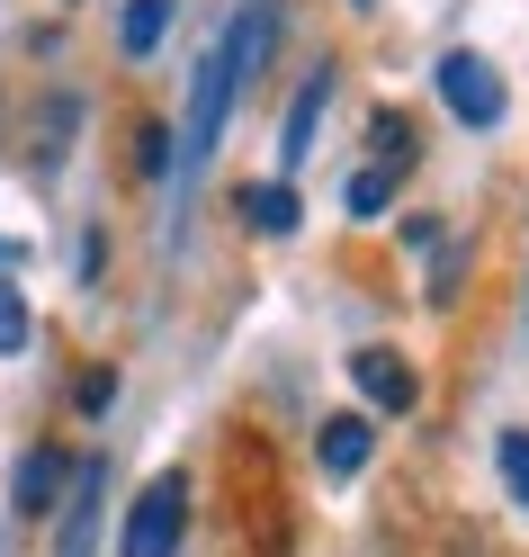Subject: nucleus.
Returning <instances> with one entry per match:
<instances>
[{
  "mask_svg": "<svg viewBox=\"0 0 529 557\" xmlns=\"http://www.w3.org/2000/svg\"><path fill=\"white\" fill-rule=\"evenodd\" d=\"M234 216H242V234H297V189L288 181H242L234 189Z\"/></svg>",
  "mask_w": 529,
  "mask_h": 557,
  "instance_id": "9",
  "label": "nucleus"
},
{
  "mask_svg": "<svg viewBox=\"0 0 529 557\" xmlns=\"http://www.w3.org/2000/svg\"><path fill=\"white\" fill-rule=\"evenodd\" d=\"M99 495H109V459H73V485H63V540L54 557H90L99 548Z\"/></svg>",
  "mask_w": 529,
  "mask_h": 557,
  "instance_id": "5",
  "label": "nucleus"
},
{
  "mask_svg": "<svg viewBox=\"0 0 529 557\" xmlns=\"http://www.w3.org/2000/svg\"><path fill=\"white\" fill-rule=\"evenodd\" d=\"M341 207H350V216H360V225H377L386 207H395V171L360 162V171H350V189H341Z\"/></svg>",
  "mask_w": 529,
  "mask_h": 557,
  "instance_id": "12",
  "label": "nucleus"
},
{
  "mask_svg": "<svg viewBox=\"0 0 529 557\" xmlns=\"http://www.w3.org/2000/svg\"><path fill=\"white\" fill-rule=\"evenodd\" d=\"M27 342H37V315H27V297H18V278H0V360H18Z\"/></svg>",
  "mask_w": 529,
  "mask_h": 557,
  "instance_id": "14",
  "label": "nucleus"
},
{
  "mask_svg": "<svg viewBox=\"0 0 529 557\" xmlns=\"http://www.w3.org/2000/svg\"><path fill=\"white\" fill-rule=\"evenodd\" d=\"M27 261V243H10V234H0V270H18Z\"/></svg>",
  "mask_w": 529,
  "mask_h": 557,
  "instance_id": "18",
  "label": "nucleus"
},
{
  "mask_svg": "<svg viewBox=\"0 0 529 557\" xmlns=\"http://www.w3.org/2000/svg\"><path fill=\"white\" fill-rule=\"evenodd\" d=\"M81 90H46L37 99V117H27V171H37V181H54L63 171V153H73V135H81Z\"/></svg>",
  "mask_w": 529,
  "mask_h": 557,
  "instance_id": "4",
  "label": "nucleus"
},
{
  "mask_svg": "<svg viewBox=\"0 0 529 557\" xmlns=\"http://www.w3.org/2000/svg\"><path fill=\"white\" fill-rule=\"evenodd\" d=\"M493 476H503V495L529 512V432H503V441H493Z\"/></svg>",
  "mask_w": 529,
  "mask_h": 557,
  "instance_id": "15",
  "label": "nucleus"
},
{
  "mask_svg": "<svg viewBox=\"0 0 529 557\" xmlns=\"http://www.w3.org/2000/svg\"><path fill=\"white\" fill-rule=\"evenodd\" d=\"M171 37V0H126V18H117V54L126 63H153Z\"/></svg>",
  "mask_w": 529,
  "mask_h": 557,
  "instance_id": "10",
  "label": "nucleus"
},
{
  "mask_svg": "<svg viewBox=\"0 0 529 557\" xmlns=\"http://www.w3.org/2000/svg\"><path fill=\"white\" fill-rule=\"evenodd\" d=\"M457 278H467V243L440 234V243H431V306H449V297H457Z\"/></svg>",
  "mask_w": 529,
  "mask_h": 557,
  "instance_id": "16",
  "label": "nucleus"
},
{
  "mask_svg": "<svg viewBox=\"0 0 529 557\" xmlns=\"http://www.w3.org/2000/svg\"><path fill=\"white\" fill-rule=\"evenodd\" d=\"M431 82H440V99H449V117L476 126V135H493V126L512 117V90H503V73H493L476 46H449V54L431 63Z\"/></svg>",
  "mask_w": 529,
  "mask_h": 557,
  "instance_id": "2",
  "label": "nucleus"
},
{
  "mask_svg": "<svg viewBox=\"0 0 529 557\" xmlns=\"http://www.w3.org/2000/svg\"><path fill=\"white\" fill-rule=\"evenodd\" d=\"M314 459H324V476H360V468L377 459V423H368V413H324Z\"/></svg>",
  "mask_w": 529,
  "mask_h": 557,
  "instance_id": "8",
  "label": "nucleus"
},
{
  "mask_svg": "<svg viewBox=\"0 0 529 557\" xmlns=\"http://www.w3.org/2000/svg\"><path fill=\"white\" fill-rule=\"evenodd\" d=\"M117 405V369H81L73 377V413H109Z\"/></svg>",
  "mask_w": 529,
  "mask_h": 557,
  "instance_id": "17",
  "label": "nucleus"
},
{
  "mask_svg": "<svg viewBox=\"0 0 529 557\" xmlns=\"http://www.w3.org/2000/svg\"><path fill=\"white\" fill-rule=\"evenodd\" d=\"M180 540H189V476H180V468H162L144 495L126 504L117 557H180Z\"/></svg>",
  "mask_w": 529,
  "mask_h": 557,
  "instance_id": "1",
  "label": "nucleus"
},
{
  "mask_svg": "<svg viewBox=\"0 0 529 557\" xmlns=\"http://www.w3.org/2000/svg\"><path fill=\"white\" fill-rule=\"evenodd\" d=\"M324 109H332V63H314V73L297 82V99H288V117H278V181L314 153V126H324Z\"/></svg>",
  "mask_w": 529,
  "mask_h": 557,
  "instance_id": "7",
  "label": "nucleus"
},
{
  "mask_svg": "<svg viewBox=\"0 0 529 557\" xmlns=\"http://www.w3.org/2000/svg\"><path fill=\"white\" fill-rule=\"evenodd\" d=\"M135 171H144V181H171V171H180V135L162 117H135Z\"/></svg>",
  "mask_w": 529,
  "mask_h": 557,
  "instance_id": "13",
  "label": "nucleus"
},
{
  "mask_svg": "<svg viewBox=\"0 0 529 557\" xmlns=\"http://www.w3.org/2000/svg\"><path fill=\"white\" fill-rule=\"evenodd\" d=\"M73 10H81V0H73Z\"/></svg>",
  "mask_w": 529,
  "mask_h": 557,
  "instance_id": "19",
  "label": "nucleus"
},
{
  "mask_svg": "<svg viewBox=\"0 0 529 557\" xmlns=\"http://www.w3.org/2000/svg\"><path fill=\"white\" fill-rule=\"evenodd\" d=\"M350 387H360L377 413H413V405H421L413 360H404V351H386V342H360V351H350Z\"/></svg>",
  "mask_w": 529,
  "mask_h": 557,
  "instance_id": "3",
  "label": "nucleus"
},
{
  "mask_svg": "<svg viewBox=\"0 0 529 557\" xmlns=\"http://www.w3.org/2000/svg\"><path fill=\"white\" fill-rule=\"evenodd\" d=\"M63 485H73V449H63V441H37V449L18 459V476H10L18 521H46V512L63 504Z\"/></svg>",
  "mask_w": 529,
  "mask_h": 557,
  "instance_id": "6",
  "label": "nucleus"
},
{
  "mask_svg": "<svg viewBox=\"0 0 529 557\" xmlns=\"http://www.w3.org/2000/svg\"><path fill=\"white\" fill-rule=\"evenodd\" d=\"M368 162H377V171H395V181L421 162V145H413V117H404V109H377V117H368Z\"/></svg>",
  "mask_w": 529,
  "mask_h": 557,
  "instance_id": "11",
  "label": "nucleus"
}]
</instances>
